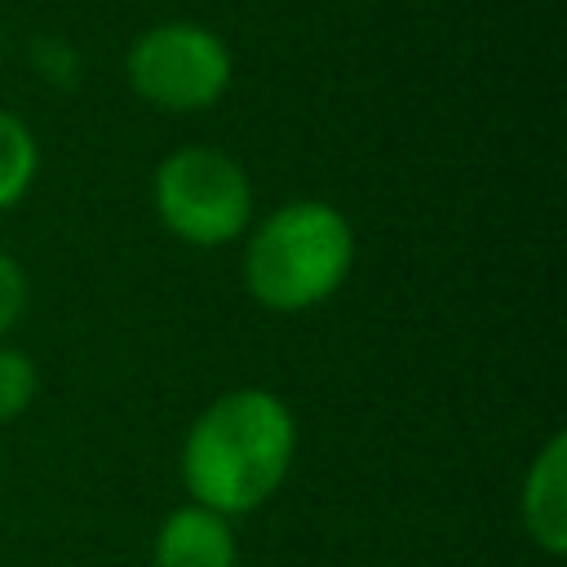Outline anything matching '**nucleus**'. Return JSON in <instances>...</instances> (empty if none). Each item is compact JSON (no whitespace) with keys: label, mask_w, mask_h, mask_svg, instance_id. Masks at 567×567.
<instances>
[{"label":"nucleus","mask_w":567,"mask_h":567,"mask_svg":"<svg viewBox=\"0 0 567 567\" xmlns=\"http://www.w3.org/2000/svg\"><path fill=\"white\" fill-rule=\"evenodd\" d=\"M297 456V421L288 403L261 385L217 394L186 430L182 483L195 505L221 518L261 509L288 478Z\"/></svg>","instance_id":"1"},{"label":"nucleus","mask_w":567,"mask_h":567,"mask_svg":"<svg viewBox=\"0 0 567 567\" xmlns=\"http://www.w3.org/2000/svg\"><path fill=\"white\" fill-rule=\"evenodd\" d=\"M354 266V226L323 199L279 204L244 248L248 292L279 315L328 301Z\"/></svg>","instance_id":"2"},{"label":"nucleus","mask_w":567,"mask_h":567,"mask_svg":"<svg viewBox=\"0 0 567 567\" xmlns=\"http://www.w3.org/2000/svg\"><path fill=\"white\" fill-rule=\"evenodd\" d=\"M155 213L182 244L221 248L252 221V182L217 146H177L155 168Z\"/></svg>","instance_id":"3"},{"label":"nucleus","mask_w":567,"mask_h":567,"mask_svg":"<svg viewBox=\"0 0 567 567\" xmlns=\"http://www.w3.org/2000/svg\"><path fill=\"white\" fill-rule=\"evenodd\" d=\"M124 75H128V89L146 106L190 115V111H208L213 102H221V93L230 89L235 62H230L226 40L213 27L173 18V22L146 27L128 44Z\"/></svg>","instance_id":"4"},{"label":"nucleus","mask_w":567,"mask_h":567,"mask_svg":"<svg viewBox=\"0 0 567 567\" xmlns=\"http://www.w3.org/2000/svg\"><path fill=\"white\" fill-rule=\"evenodd\" d=\"M518 514H523L527 536L549 558L567 554V439L563 434H549V443L536 452L523 478Z\"/></svg>","instance_id":"5"},{"label":"nucleus","mask_w":567,"mask_h":567,"mask_svg":"<svg viewBox=\"0 0 567 567\" xmlns=\"http://www.w3.org/2000/svg\"><path fill=\"white\" fill-rule=\"evenodd\" d=\"M239 545L230 518L204 505H177L155 532V567H235Z\"/></svg>","instance_id":"6"},{"label":"nucleus","mask_w":567,"mask_h":567,"mask_svg":"<svg viewBox=\"0 0 567 567\" xmlns=\"http://www.w3.org/2000/svg\"><path fill=\"white\" fill-rule=\"evenodd\" d=\"M35 168H40L35 133L27 128L22 115L0 106V208H13L31 190Z\"/></svg>","instance_id":"7"},{"label":"nucleus","mask_w":567,"mask_h":567,"mask_svg":"<svg viewBox=\"0 0 567 567\" xmlns=\"http://www.w3.org/2000/svg\"><path fill=\"white\" fill-rule=\"evenodd\" d=\"M35 385H40V377H35V363H31L22 350H13V346H0V425L18 421V416L31 408V399H35Z\"/></svg>","instance_id":"8"},{"label":"nucleus","mask_w":567,"mask_h":567,"mask_svg":"<svg viewBox=\"0 0 567 567\" xmlns=\"http://www.w3.org/2000/svg\"><path fill=\"white\" fill-rule=\"evenodd\" d=\"M27 310V270L18 266L13 252L0 248V337L22 319Z\"/></svg>","instance_id":"9"}]
</instances>
